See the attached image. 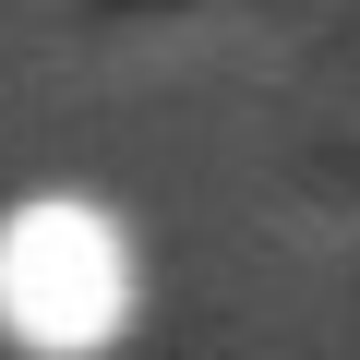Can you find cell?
I'll use <instances>...</instances> for the list:
<instances>
[{
	"instance_id": "1",
	"label": "cell",
	"mask_w": 360,
	"mask_h": 360,
	"mask_svg": "<svg viewBox=\"0 0 360 360\" xmlns=\"http://www.w3.org/2000/svg\"><path fill=\"white\" fill-rule=\"evenodd\" d=\"M144 312V252L96 193H25L0 217V348L96 360Z\"/></svg>"
}]
</instances>
